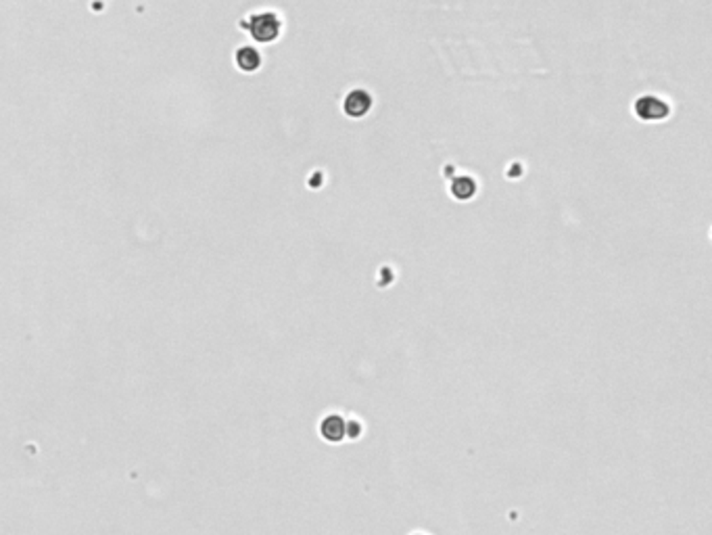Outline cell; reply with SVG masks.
Segmentation results:
<instances>
[{"instance_id": "1", "label": "cell", "mask_w": 712, "mask_h": 535, "mask_svg": "<svg viewBox=\"0 0 712 535\" xmlns=\"http://www.w3.org/2000/svg\"><path fill=\"white\" fill-rule=\"evenodd\" d=\"M320 433L326 441L339 443L345 437H359L361 435V425L355 419H345L341 414H326L320 423Z\"/></svg>"}, {"instance_id": "2", "label": "cell", "mask_w": 712, "mask_h": 535, "mask_svg": "<svg viewBox=\"0 0 712 535\" xmlns=\"http://www.w3.org/2000/svg\"><path fill=\"white\" fill-rule=\"evenodd\" d=\"M246 29L251 32V36H253L255 40H259V42H272V40H276L280 36L282 23H280L278 15H274V13H257V15L249 17Z\"/></svg>"}, {"instance_id": "3", "label": "cell", "mask_w": 712, "mask_h": 535, "mask_svg": "<svg viewBox=\"0 0 712 535\" xmlns=\"http://www.w3.org/2000/svg\"><path fill=\"white\" fill-rule=\"evenodd\" d=\"M635 111H637L639 119L658 121V119L668 117V113H671V105H668L666 101H662V99H658V97L646 95V97H639L635 101Z\"/></svg>"}, {"instance_id": "4", "label": "cell", "mask_w": 712, "mask_h": 535, "mask_svg": "<svg viewBox=\"0 0 712 535\" xmlns=\"http://www.w3.org/2000/svg\"><path fill=\"white\" fill-rule=\"evenodd\" d=\"M372 107V97L370 92L361 90V88H353L345 95L343 99V111L349 117H364Z\"/></svg>"}, {"instance_id": "5", "label": "cell", "mask_w": 712, "mask_h": 535, "mask_svg": "<svg viewBox=\"0 0 712 535\" xmlns=\"http://www.w3.org/2000/svg\"><path fill=\"white\" fill-rule=\"evenodd\" d=\"M451 192L455 199L459 201H466L470 197L476 195V182L468 176H462V178H453V184H451Z\"/></svg>"}, {"instance_id": "6", "label": "cell", "mask_w": 712, "mask_h": 535, "mask_svg": "<svg viewBox=\"0 0 712 535\" xmlns=\"http://www.w3.org/2000/svg\"><path fill=\"white\" fill-rule=\"evenodd\" d=\"M236 61H238V65H240L242 69H257V65L262 63V57L257 55V51H255V49H249V47H244V49H240V51H238Z\"/></svg>"}, {"instance_id": "7", "label": "cell", "mask_w": 712, "mask_h": 535, "mask_svg": "<svg viewBox=\"0 0 712 535\" xmlns=\"http://www.w3.org/2000/svg\"><path fill=\"white\" fill-rule=\"evenodd\" d=\"M416 535H422V533H416Z\"/></svg>"}]
</instances>
